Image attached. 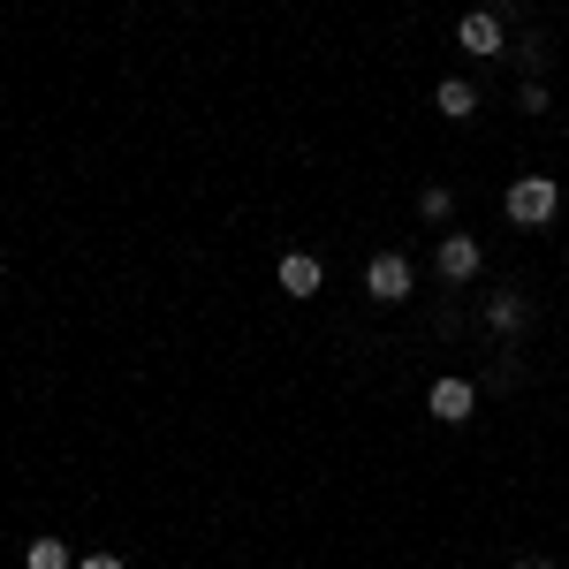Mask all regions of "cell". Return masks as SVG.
<instances>
[{
	"label": "cell",
	"instance_id": "3",
	"mask_svg": "<svg viewBox=\"0 0 569 569\" xmlns=\"http://www.w3.org/2000/svg\"><path fill=\"white\" fill-rule=\"evenodd\" d=\"M426 411L440 418V426H463V418H471V380H432Z\"/></svg>",
	"mask_w": 569,
	"mask_h": 569
},
{
	"label": "cell",
	"instance_id": "5",
	"mask_svg": "<svg viewBox=\"0 0 569 569\" xmlns=\"http://www.w3.org/2000/svg\"><path fill=\"white\" fill-rule=\"evenodd\" d=\"M432 107H440V115H448V122H471V115H478V92H471V84H463V76H448V84H440V92H432Z\"/></svg>",
	"mask_w": 569,
	"mask_h": 569
},
{
	"label": "cell",
	"instance_id": "8",
	"mask_svg": "<svg viewBox=\"0 0 569 569\" xmlns=\"http://www.w3.org/2000/svg\"><path fill=\"white\" fill-rule=\"evenodd\" d=\"M31 569H69V547L61 540H31Z\"/></svg>",
	"mask_w": 569,
	"mask_h": 569
},
{
	"label": "cell",
	"instance_id": "7",
	"mask_svg": "<svg viewBox=\"0 0 569 569\" xmlns=\"http://www.w3.org/2000/svg\"><path fill=\"white\" fill-rule=\"evenodd\" d=\"M282 296H319V259H282Z\"/></svg>",
	"mask_w": 569,
	"mask_h": 569
},
{
	"label": "cell",
	"instance_id": "2",
	"mask_svg": "<svg viewBox=\"0 0 569 569\" xmlns=\"http://www.w3.org/2000/svg\"><path fill=\"white\" fill-rule=\"evenodd\" d=\"M365 288H372L380 304H403V296H411V259H395V251L372 259V266H365Z\"/></svg>",
	"mask_w": 569,
	"mask_h": 569
},
{
	"label": "cell",
	"instance_id": "9",
	"mask_svg": "<svg viewBox=\"0 0 569 569\" xmlns=\"http://www.w3.org/2000/svg\"><path fill=\"white\" fill-rule=\"evenodd\" d=\"M76 569H122V562L115 555H92V562H76Z\"/></svg>",
	"mask_w": 569,
	"mask_h": 569
},
{
	"label": "cell",
	"instance_id": "1",
	"mask_svg": "<svg viewBox=\"0 0 569 569\" xmlns=\"http://www.w3.org/2000/svg\"><path fill=\"white\" fill-rule=\"evenodd\" d=\"M555 205H562V190H555L547 175L509 182V221H517V228H547V221H555Z\"/></svg>",
	"mask_w": 569,
	"mask_h": 569
},
{
	"label": "cell",
	"instance_id": "4",
	"mask_svg": "<svg viewBox=\"0 0 569 569\" xmlns=\"http://www.w3.org/2000/svg\"><path fill=\"white\" fill-rule=\"evenodd\" d=\"M455 38H463V54H501V23L478 8V15H463L455 23Z\"/></svg>",
	"mask_w": 569,
	"mask_h": 569
},
{
	"label": "cell",
	"instance_id": "6",
	"mask_svg": "<svg viewBox=\"0 0 569 569\" xmlns=\"http://www.w3.org/2000/svg\"><path fill=\"white\" fill-rule=\"evenodd\" d=\"M440 274H448V282H471V274H478V244L448 236V244H440Z\"/></svg>",
	"mask_w": 569,
	"mask_h": 569
}]
</instances>
